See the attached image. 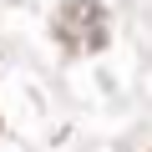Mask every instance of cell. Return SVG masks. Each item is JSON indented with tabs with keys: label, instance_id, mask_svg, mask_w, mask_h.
<instances>
[{
	"label": "cell",
	"instance_id": "cell-1",
	"mask_svg": "<svg viewBox=\"0 0 152 152\" xmlns=\"http://www.w3.org/2000/svg\"><path fill=\"white\" fill-rule=\"evenodd\" d=\"M51 31L71 56H91L112 41V15H107L102 0H66L56 10V20H51Z\"/></svg>",
	"mask_w": 152,
	"mask_h": 152
}]
</instances>
